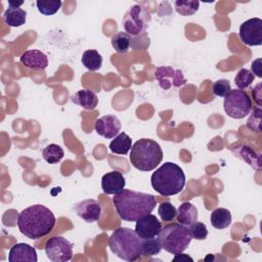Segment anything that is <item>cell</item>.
Wrapping results in <instances>:
<instances>
[{"label": "cell", "mask_w": 262, "mask_h": 262, "mask_svg": "<svg viewBox=\"0 0 262 262\" xmlns=\"http://www.w3.org/2000/svg\"><path fill=\"white\" fill-rule=\"evenodd\" d=\"M44 249L47 258L52 262H67L73 257V245L62 236L50 237Z\"/></svg>", "instance_id": "cell-9"}, {"label": "cell", "mask_w": 262, "mask_h": 262, "mask_svg": "<svg viewBox=\"0 0 262 262\" xmlns=\"http://www.w3.org/2000/svg\"><path fill=\"white\" fill-rule=\"evenodd\" d=\"M223 107L225 114L232 119H243L252 110L249 94L242 89H231L224 97Z\"/></svg>", "instance_id": "cell-7"}, {"label": "cell", "mask_w": 262, "mask_h": 262, "mask_svg": "<svg viewBox=\"0 0 262 262\" xmlns=\"http://www.w3.org/2000/svg\"><path fill=\"white\" fill-rule=\"evenodd\" d=\"M231 213L225 208L215 209L210 216V222L216 229H224L231 223Z\"/></svg>", "instance_id": "cell-22"}, {"label": "cell", "mask_w": 262, "mask_h": 262, "mask_svg": "<svg viewBox=\"0 0 262 262\" xmlns=\"http://www.w3.org/2000/svg\"><path fill=\"white\" fill-rule=\"evenodd\" d=\"M162 250V245L159 237L144 238L141 242V255L144 257H151L158 255Z\"/></svg>", "instance_id": "cell-26"}, {"label": "cell", "mask_w": 262, "mask_h": 262, "mask_svg": "<svg viewBox=\"0 0 262 262\" xmlns=\"http://www.w3.org/2000/svg\"><path fill=\"white\" fill-rule=\"evenodd\" d=\"M81 61L87 70H89L91 72H95V71L99 70L102 66V56L97 50L88 49V50L84 51Z\"/></svg>", "instance_id": "cell-23"}, {"label": "cell", "mask_w": 262, "mask_h": 262, "mask_svg": "<svg viewBox=\"0 0 262 262\" xmlns=\"http://www.w3.org/2000/svg\"><path fill=\"white\" fill-rule=\"evenodd\" d=\"M19 60L25 67L34 70H45L48 66V58L46 54L37 49L25 51L20 55Z\"/></svg>", "instance_id": "cell-17"}, {"label": "cell", "mask_w": 262, "mask_h": 262, "mask_svg": "<svg viewBox=\"0 0 262 262\" xmlns=\"http://www.w3.org/2000/svg\"><path fill=\"white\" fill-rule=\"evenodd\" d=\"M150 20L149 12L139 4L131 6L125 13L122 23L125 32L131 37H137L144 33Z\"/></svg>", "instance_id": "cell-8"}, {"label": "cell", "mask_w": 262, "mask_h": 262, "mask_svg": "<svg viewBox=\"0 0 262 262\" xmlns=\"http://www.w3.org/2000/svg\"><path fill=\"white\" fill-rule=\"evenodd\" d=\"M129 159L134 168L148 172L156 169L162 162L163 150L157 141L149 138H141L132 145Z\"/></svg>", "instance_id": "cell-5"}, {"label": "cell", "mask_w": 262, "mask_h": 262, "mask_svg": "<svg viewBox=\"0 0 262 262\" xmlns=\"http://www.w3.org/2000/svg\"><path fill=\"white\" fill-rule=\"evenodd\" d=\"M158 213L162 221H172L177 213V209L170 202H163L160 204Z\"/></svg>", "instance_id": "cell-31"}, {"label": "cell", "mask_w": 262, "mask_h": 262, "mask_svg": "<svg viewBox=\"0 0 262 262\" xmlns=\"http://www.w3.org/2000/svg\"><path fill=\"white\" fill-rule=\"evenodd\" d=\"M94 128L98 135L110 139L119 134L121 130V122L114 115H105L96 120Z\"/></svg>", "instance_id": "cell-14"}, {"label": "cell", "mask_w": 262, "mask_h": 262, "mask_svg": "<svg viewBox=\"0 0 262 262\" xmlns=\"http://www.w3.org/2000/svg\"><path fill=\"white\" fill-rule=\"evenodd\" d=\"M156 78L160 83V86L164 90L173 87H180L186 83L182 72L180 70H174L171 67H159L156 70Z\"/></svg>", "instance_id": "cell-11"}, {"label": "cell", "mask_w": 262, "mask_h": 262, "mask_svg": "<svg viewBox=\"0 0 262 262\" xmlns=\"http://www.w3.org/2000/svg\"><path fill=\"white\" fill-rule=\"evenodd\" d=\"M126 185L125 177L121 172L111 171L101 178V188L106 194H116L124 189Z\"/></svg>", "instance_id": "cell-16"}, {"label": "cell", "mask_w": 262, "mask_h": 262, "mask_svg": "<svg viewBox=\"0 0 262 262\" xmlns=\"http://www.w3.org/2000/svg\"><path fill=\"white\" fill-rule=\"evenodd\" d=\"M27 19V11L19 7H8L3 13V20L8 27H21Z\"/></svg>", "instance_id": "cell-20"}, {"label": "cell", "mask_w": 262, "mask_h": 262, "mask_svg": "<svg viewBox=\"0 0 262 262\" xmlns=\"http://www.w3.org/2000/svg\"><path fill=\"white\" fill-rule=\"evenodd\" d=\"M162 229V223L159 219L152 215L147 214L136 220L135 224V232L141 239L156 237L159 235Z\"/></svg>", "instance_id": "cell-12"}, {"label": "cell", "mask_w": 262, "mask_h": 262, "mask_svg": "<svg viewBox=\"0 0 262 262\" xmlns=\"http://www.w3.org/2000/svg\"><path fill=\"white\" fill-rule=\"evenodd\" d=\"M241 41L248 46H259L262 44V19L250 18L244 21L238 31Z\"/></svg>", "instance_id": "cell-10"}, {"label": "cell", "mask_w": 262, "mask_h": 262, "mask_svg": "<svg viewBox=\"0 0 262 262\" xmlns=\"http://www.w3.org/2000/svg\"><path fill=\"white\" fill-rule=\"evenodd\" d=\"M72 101L75 104L82 106L84 110L92 111L97 106L98 97L93 91L89 89H82L72 96Z\"/></svg>", "instance_id": "cell-18"}, {"label": "cell", "mask_w": 262, "mask_h": 262, "mask_svg": "<svg viewBox=\"0 0 262 262\" xmlns=\"http://www.w3.org/2000/svg\"><path fill=\"white\" fill-rule=\"evenodd\" d=\"M113 203L121 219L133 222L150 214L157 205V200L150 193L123 189L114 194Z\"/></svg>", "instance_id": "cell-1"}, {"label": "cell", "mask_w": 262, "mask_h": 262, "mask_svg": "<svg viewBox=\"0 0 262 262\" xmlns=\"http://www.w3.org/2000/svg\"><path fill=\"white\" fill-rule=\"evenodd\" d=\"M132 37L126 32H118L112 36V46L118 53H126L130 49Z\"/></svg>", "instance_id": "cell-24"}, {"label": "cell", "mask_w": 262, "mask_h": 262, "mask_svg": "<svg viewBox=\"0 0 262 262\" xmlns=\"http://www.w3.org/2000/svg\"><path fill=\"white\" fill-rule=\"evenodd\" d=\"M177 260H189V261H193V259L191 257H189L188 255L185 254H176L175 257L173 258V261H177Z\"/></svg>", "instance_id": "cell-36"}, {"label": "cell", "mask_w": 262, "mask_h": 262, "mask_svg": "<svg viewBox=\"0 0 262 262\" xmlns=\"http://www.w3.org/2000/svg\"><path fill=\"white\" fill-rule=\"evenodd\" d=\"M162 249L170 254L182 253L189 246L192 236L189 229L180 223H171L162 227L159 233Z\"/></svg>", "instance_id": "cell-6"}, {"label": "cell", "mask_w": 262, "mask_h": 262, "mask_svg": "<svg viewBox=\"0 0 262 262\" xmlns=\"http://www.w3.org/2000/svg\"><path fill=\"white\" fill-rule=\"evenodd\" d=\"M64 156L63 149L58 144H48L42 150V157L48 164L58 163Z\"/></svg>", "instance_id": "cell-25"}, {"label": "cell", "mask_w": 262, "mask_h": 262, "mask_svg": "<svg viewBox=\"0 0 262 262\" xmlns=\"http://www.w3.org/2000/svg\"><path fill=\"white\" fill-rule=\"evenodd\" d=\"M152 188L164 196L179 193L185 185V174L175 163L166 162L150 177Z\"/></svg>", "instance_id": "cell-3"}, {"label": "cell", "mask_w": 262, "mask_h": 262, "mask_svg": "<svg viewBox=\"0 0 262 262\" xmlns=\"http://www.w3.org/2000/svg\"><path fill=\"white\" fill-rule=\"evenodd\" d=\"M251 115L247 121V127L255 132H261V117H262V110L261 106H255L251 110Z\"/></svg>", "instance_id": "cell-30"}, {"label": "cell", "mask_w": 262, "mask_h": 262, "mask_svg": "<svg viewBox=\"0 0 262 262\" xmlns=\"http://www.w3.org/2000/svg\"><path fill=\"white\" fill-rule=\"evenodd\" d=\"M175 10L177 13L183 16L192 15L194 14L200 7L199 1H183V0H177L174 3Z\"/></svg>", "instance_id": "cell-28"}, {"label": "cell", "mask_w": 262, "mask_h": 262, "mask_svg": "<svg viewBox=\"0 0 262 262\" xmlns=\"http://www.w3.org/2000/svg\"><path fill=\"white\" fill-rule=\"evenodd\" d=\"M176 217L178 223L189 226L193 222L198 221V210L191 203L184 202L178 207Z\"/></svg>", "instance_id": "cell-19"}, {"label": "cell", "mask_w": 262, "mask_h": 262, "mask_svg": "<svg viewBox=\"0 0 262 262\" xmlns=\"http://www.w3.org/2000/svg\"><path fill=\"white\" fill-rule=\"evenodd\" d=\"M254 74L248 69H241L234 77V83L238 89H246L254 82Z\"/></svg>", "instance_id": "cell-29"}, {"label": "cell", "mask_w": 262, "mask_h": 262, "mask_svg": "<svg viewBox=\"0 0 262 262\" xmlns=\"http://www.w3.org/2000/svg\"><path fill=\"white\" fill-rule=\"evenodd\" d=\"M251 68H252V72H253L254 74H256L257 77H259V78L262 77V72H261V58H257L256 60H254V61L252 62Z\"/></svg>", "instance_id": "cell-34"}, {"label": "cell", "mask_w": 262, "mask_h": 262, "mask_svg": "<svg viewBox=\"0 0 262 262\" xmlns=\"http://www.w3.org/2000/svg\"><path fill=\"white\" fill-rule=\"evenodd\" d=\"M212 90H213V93H214L216 96L225 97V95L231 90L230 83H229V81L226 80V79L217 80L216 82L213 83Z\"/></svg>", "instance_id": "cell-33"}, {"label": "cell", "mask_w": 262, "mask_h": 262, "mask_svg": "<svg viewBox=\"0 0 262 262\" xmlns=\"http://www.w3.org/2000/svg\"><path fill=\"white\" fill-rule=\"evenodd\" d=\"M38 11L44 15H52L61 7L60 0H38L36 1Z\"/></svg>", "instance_id": "cell-27"}, {"label": "cell", "mask_w": 262, "mask_h": 262, "mask_svg": "<svg viewBox=\"0 0 262 262\" xmlns=\"http://www.w3.org/2000/svg\"><path fill=\"white\" fill-rule=\"evenodd\" d=\"M75 211L77 215L88 223L98 221L101 216V206L93 199L83 200L76 204Z\"/></svg>", "instance_id": "cell-13"}, {"label": "cell", "mask_w": 262, "mask_h": 262, "mask_svg": "<svg viewBox=\"0 0 262 262\" xmlns=\"http://www.w3.org/2000/svg\"><path fill=\"white\" fill-rule=\"evenodd\" d=\"M23 1L16 2V1H8V6L9 7H19L20 5H23Z\"/></svg>", "instance_id": "cell-37"}, {"label": "cell", "mask_w": 262, "mask_h": 262, "mask_svg": "<svg viewBox=\"0 0 262 262\" xmlns=\"http://www.w3.org/2000/svg\"><path fill=\"white\" fill-rule=\"evenodd\" d=\"M189 231L192 236V238L202 241L205 239L208 236V228L203 222H193L192 224L189 225Z\"/></svg>", "instance_id": "cell-32"}, {"label": "cell", "mask_w": 262, "mask_h": 262, "mask_svg": "<svg viewBox=\"0 0 262 262\" xmlns=\"http://www.w3.org/2000/svg\"><path fill=\"white\" fill-rule=\"evenodd\" d=\"M55 222L52 211L40 204L26 208L17 215V227L20 233L31 239H38L50 233Z\"/></svg>", "instance_id": "cell-2"}, {"label": "cell", "mask_w": 262, "mask_h": 262, "mask_svg": "<svg viewBox=\"0 0 262 262\" xmlns=\"http://www.w3.org/2000/svg\"><path fill=\"white\" fill-rule=\"evenodd\" d=\"M37 260L36 249L25 243L15 244L8 253L9 262H37Z\"/></svg>", "instance_id": "cell-15"}, {"label": "cell", "mask_w": 262, "mask_h": 262, "mask_svg": "<svg viewBox=\"0 0 262 262\" xmlns=\"http://www.w3.org/2000/svg\"><path fill=\"white\" fill-rule=\"evenodd\" d=\"M252 94H253V97H254L256 103L258 104V106H261V104H262V102H261V83L258 84L252 90Z\"/></svg>", "instance_id": "cell-35"}, {"label": "cell", "mask_w": 262, "mask_h": 262, "mask_svg": "<svg viewBox=\"0 0 262 262\" xmlns=\"http://www.w3.org/2000/svg\"><path fill=\"white\" fill-rule=\"evenodd\" d=\"M141 242L135 230L119 227L108 237V247L120 259L132 262L141 256Z\"/></svg>", "instance_id": "cell-4"}, {"label": "cell", "mask_w": 262, "mask_h": 262, "mask_svg": "<svg viewBox=\"0 0 262 262\" xmlns=\"http://www.w3.org/2000/svg\"><path fill=\"white\" fill-rule=\"evenodd\" d=\"M108 147L113 154L127 155L132 147V139L127 133L121 132L114 137Z\"/></svg>", "instance_id": "cell-21"}]
</instances>
